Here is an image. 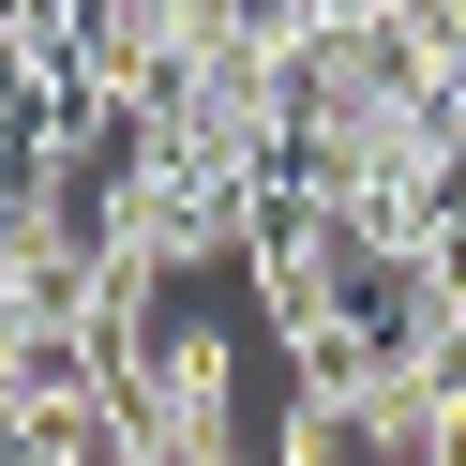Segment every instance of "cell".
<instances>
[{"instance_id":"6da1fadb","label":"cell","mask_w":466,"mask_h":466,"mask_svg":"<svg viewBox=\"0 0 466 466\" xmlns=\"http://www.w3.org/2000/svg\"><path fill=\"white\" fill-rule=\"evenodd\" d=\"M271 466H391V406H376V376H361V391H301V376H286Z\"/></svg>"}]
</instances>
